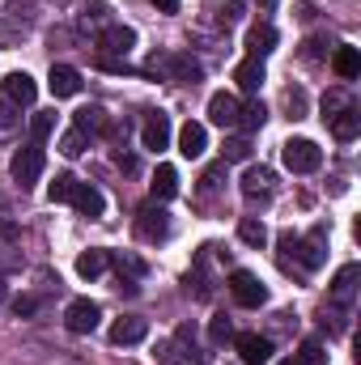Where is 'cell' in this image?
<instances>
[{"instance_id": "52a82bcc", "label": "cell", "mask_w": 361, "mask_h": 365, "mask_svg": "<svg viewBox=\"0 0 361 365\" xmlns=\"http://www.w3.org/2000/svg\"><path fill=\"white\" fill-rule=\"evenodd\" d=\"M243 195H247L251 204H268L272 195H276V175H272L268 166H247V175H243Z\"/></svg>"}, {"instance_id": "4dcf8cb0", "label": "cell", "mask_w": 361, "mask_h": 365, "mask_svg": "<svg viewBox=\"0 0 361 365\" xmlns=\"http://www.w3.org/2000/svg\"><path fill=\"white\" fill-rule=\"evenodd\" d=\"M21 106L17 102H9V98H0V140H9L17 128H21V115H17Z\"/></svg>"}, {"instance_id": "4316f807", "label": "cell", "mask_w": 361, "mask_h": 365, "mask_svg": "<svg viewBox=\"0 0 361 365\" xmlns=\"http://www.w3.org/2000/svg\"><path fill=\"white\" fill-rule=\"evenodd\" d=\"M73 128H81L86 136L102 132V128H106V110H102V106H81V110H77V119H73Z\"/></svg>"}, {"instance_id": "7c38bea8", "label": "cell", "mask_w": 361, "mask_h": 365, "mask_svg": "<svg viewBox=\"0 0 361 365\" xmlns=\"http://www.w3.org/2000/svg\"><path fill=\"white\" fill-rule=\"evenodd\" d=\"M47 90L56 93V98H73V93H81V73H77L73 64H51Z\"/></svg>"}, {"instance_id": "d590c367", "label": "cell", "mask_w": 361, "mask_h": 365, "mask_svg": "<svg viewBox=\"0 0 361 365\" xmlns=\"http://www.w3.org/2000/svg\"><path fill=\"white\" fill-rule=\"evenodd\" d=\"M247 158H251V145L243 136H230L225 140V162H247Z\"/></svg>"}, {"instance_id": "ba28073f", "label": "cell", "mask_w": 361, "mask_h": 365, "mask_svg": "<svg viewBox=\"0 0 361 365\" xmlns=\"http://www.w3.org/2000/svg\"><path fill=\"white\" fill-rule=\"evenodd\" d=\"M234 353H238V361L243 365H268L272 340L268 336H260V331H243V336H234Z\"/></svg>"}, {"instance_id": "484cf974", "label": "cell", "mask_w": 361, "mask_h": 365, "mask_svg": "<svg viewBox=\"0 0 361 365\" xmlns=\"http://www.w3.org/2000/svg\"><path fill=\"white\" fill-rule=\"evenodd\" d=\"M106 251H81L77 255V276H86V280H93V276H102L106 272Z\"/></svg>"}, {"instance_id": "8992f818", "label": "cell", "mask_w": 361, "mask_h": 365, "mask_svg": "<svg viewBox=\"0 0 361 365\" xmlns=\"http://www.w3.org/2000/svg\"><path fill=\"white\" fill-rule=\"evenodd\" d=\"M98 319H102V306L90 302V297H77V302H68V310H64V327H68L73 336H90L93 327H98Z\"/></svg>"}, {"instance_id": "8fae6325", "label": "cell", "mask_w": 361, "mask_h": 365, "mask_svg": "<svg viewBox=\"0 0 361 365\" xmlns=\"http://www.w3.org/2000/svg\"><path fill=\"white\" fill-rule=\"evenodd\" d=\"M136 234H141L145 242H162V238L171 234V217L149 204V208H141V217H136Z\"/></svg>"}, {"instance_id": "4fadbf2b", "label": "cell", "mask_w": 361, "mask_h": 365, "mask_svg": "<svg viewBox=\"0 0 361 365\" xmlns=\"http://www.w3.org/2000/svg\"><path fill=\"white\" fill-rule=\"evenodd\" d=\"M4 98L17 102V106H34V98H39L34 77H30V73H9V77H4Z\"/></svg>"}, {"instance_id": "9a60e30c", "label": "cell", "mask_w": 361, "mask_h": 365, "mask_svg": "<svg viewBox=\"0 0 361 365\" xmlns=\"http://www.w3.org/2000/svg\"><path fill=\"white\" fill-rule=\"evenodd\" d=\"M357 280H361V268L357 264H345V268L336 272V280H332V302H336V306H353Z\"/></svg>"}, {"instance_id": "d4e9b609", "label": "cell", "mask_w": 361, "mask_h": 365, "mask_svg": "<svg viewBox=\"0 0 361 365\" xmlns=\"http://www.w3.org/2000/svg\"><path fill=\"white\" fill-rule=\"evenodd\" d=\"M238 238H243L247 247H255V251H260V247L268 242V225H264L260 217H243V221H238Z\"/></svg>"}, {"instance_id": "1f68e13d", "label": "cell", "mask_w": 361, "mask_h": 365, "mask_svg": "<svg viewBox=\"0 0 361 365\" xmlns=\"http://www.w3.org/2000/svg\"><path fill=\"white\" fill-rule=\"evenodd\" d=\"M298 365H327V349L319 344V340H302V349H298Z\"/></svg>"}, {"instance_id": "836d02e7", "label": "cell", "mask_w": 361, "mask_h": 365, "mask_svg": "<svg viewBox=\"0 0 361 365\" xmlns=\"http://www.w3.org/2000/svg\"><path fill=\"white\" fill-rule=\"evenodd\" d=\"M106 259L119 268V276L123 272H132V276H145V264L136 259V255H128V251H106Z\"/></svg>"}, {"instance_id": "277c9868", "label": "cell", "mask_w": 361, "mask_h": 365, "mask_svg": "<svg viewBox=\"0 0 361 365\" xmlns=\"http://www.w3.org/2000/svg\"><path fill=\"white\" fill-rule=\"evenodd\" d=\"M149 73H166L171 81H183V86H195V81L204 77V68H200L191 56H179V51H175V56H153V60H149Z\"/></svg>"}, {"instance_id": "e575fe53", "label": "cell", "mask_w": 361, "mask_h": 365, "mask_svg": "<svg viewBox=\"0 0 361 365\" xmlns=\"http://www.w3.org/2000/svg\"><path fill=\"white\" fill-rule=\"evenodd\" d=\"M285 110H289V119H306V93L285 90Z\"/></svg>"}, {"instance_id": "5bb4252c", "label": "cell", "mask_w": 361, "mask_h": 365, "mask_svg": "<svg viewBox=\"0 0 361 365\" xmlns=\"http://www.w3.org/2000/svg\"><path fill=\"white\" fill-rule=\"evenodd\" d=\"M81 217H102L106 212V195L93 187V182H77V191H73V200H68Z\"/></svg>"}, {"instance_id": "7402d4cb", "label": "cell", "mask_w": 361, "mask_h": 365, "mask_svg": "<svg viewBox=\"0 0 361 365\" xmlns=\"http://www.w3.org/2000/svg\"><path fill=\"white\" fill-rule=\"evenodd\" d=\"M332 68H336V77H340V81H357V77H361V56H357V47H336V56H332Z\"/></svg>"}, {"instance_id": "b9f144b4", "label": "cell", "mask_w": 361, "mask_h": 365, "mask_svg": "<svg viewBox=\"0 0 361 365\" xmlns=\"http://www.w3.org/2000/svg\"><path fill=\"white\" fill-rule=\"evenodd\" d=\"M4 297H9V284H4V276H0V302H4Z\"/></svg>"}, {"instance_id": "ac0fdd59", "label": "cell", "mask_w": 361, "mask_h": 365, "mask_svg": "<svg viewBox=\"0 0 361 365\" xmlns=\"http://www.w3.org/2000/svg\"><path fill=\"white\" fill-rule=\"evenodd\" d=\"M276 30H272L268 21H260V26H251L247 30V51H251V60H264V56H272L276 51Z\"/></svg>"}, {"instance_id": "ab89813d", "label": "cell", "mask_w": 361, "mask_h": 365, "mask_svg": "<svg viewBox=\"0 0 361 365\" xmlns=\"http://www.w3.org/2000/svg\"><path fill=\"white\" fill-rule=\"evenodd\" d=\"M0 234H4V238H13V234H17V225L9 221V212H0Z\"/></svg>"}, {"instance_id": "9c48e42d", "label": "cell", "mask_w": 361, "mask_h": 365, "mask_svg": "<svg viewBox=\"0 0 361 365\" xmlns=\"http://www.w3.org/2000/svg\"><path fill=\"white\" fill-rule=\"evenodd\" d=\"M238 110H243V102L230 90H221V93L208 98V123H213V128H238Z\"/></svg>"}, {"instance_id": "6da1fadb", "label": "cell", "mask_w": 361, "mask_h": 365, "mask_svg": "<svg viewBox=\"0 0 361 365\" xmlns=\"http://www.w3.org/2000/svg\"><path fill=\"white\" fill-rule=\"evenodd\" d=\"M280 247H285V251H293V255L302 259V268H306V272H315V268H323V264H327V230H323V225H315L306 238L280 234Z\"/></svg>"}, {"instance_id": "f546056e", "label": "cell", "mask_w": 361, "mask_h": 365, "mask_svg": "<svg viewBox=\"0 0 361 365\" xmlns=\"http://www.w3.org/2000/svg\"><path fill=\"white\" fill-rule=\"evenodd\" d=\"M86 149H90V136H86L81 128H68V132L60 136V153H64V158H81Z\"/></svg>"}, {"instance_id": "d6986e66", "label": "cell", "mask_w": 361, "mask_h": 365, "mask_svg": "<svg viewBox=\"0 0 361 365\" xmlns=\"http://www.w3.org/2000/svg\"><path fill=\"white\" fill-rule=\"evenodd\" d=\"M234 81H238V90L243 93H260V86L268 81V73H264V60H243L238 68H234Z\"/></svg>"}, {"instance_id": "74e56055", "label": "cell", "mask_w": 361, "mask_h": 365, "mask_svg": "<svg viewBox=\"0 0 361 365\" xmlns=\"http://www.w3.org/2000/svg\"><path fill=\"white\" fill-rule=\"evenodd\" d=\"M247 17V0H230V9H225V21H243Z\"/></svg>"}, {"instance_id": "d6a6232c", "label": "cell", "mask_w": 361, "mask_h": 365, "mask_svg": "<svg viewBox=\"0 0 361 365\" xmlns=\"http://www.w3.org/2000/svg\"><path fill=\"white\" fill-rule=\"evenodd\" d=\"M73 191H77V179H73V175H56V182L47 187L51 204H68V200H73Z\"/></svg>"}, {"instance_id": "8d00e7d4", "label": "cell", "mask_w": 361, "mask_h": 365, "mask_svg": "<svg viewBox=\"0 0 361 365\" xmlns=\"http://www.w3.org/2000/svg\"><path fill=\"white\" fill-rule=\"evenodd\" d=\"M208 336H213V344H225V340H234V327H230V319H225V314H217V319H213V327H208Z\"/></svg>"}, {"instance_id": "2e32d148", "label": "cell", "mask_w": 361, "mask_h": 365, "mask_svg": "<svg viewBox=\"0 0 361 365\" xmlns=\"http://www.w3.org/2000/svg\"><path fill=\"white\" fill-rule=\"evenodd\" d=\"M204 149H208V128L195 123V119H187L179 128V153L183 158H200Z\"/></svg>"}, {"instance_id": "f35d334b", "label": "cell", "mask_w": 361, "mask_h": 365, "mask_svg": "<svg viewBox=\"0 0 361 365\" xmlns=\"http://www.w3.org/2000/svg\"><path fill=\"white\" fill-rule=\"evenodd\" d=\"M13 310H17V319H21V314H34V310H39V302H34V297H17V302H13Z\"/></svg>"}, {"instance_id": "7bdbcfd3", "label": "cell", "mask_w": 361, "mask_h": 365, "mask_svg": "<svg viewBox=\"0 0 361 365\" xmlns=\"http://www.w3.org/2000/svg\"><path fill=\"white\" fill-rule=\"evenodd\" d=\"M280 365H298V361H293V357H289V361H280Z\"/></svg>"}, {"instance_id": "cb8c5ba5", "label": "cell", "mask_w": 361, "mask_h": 365, "mask_svg": "<svg viewBox=\"0 0 361 365\" xmlns=\"http://www.w3.org/2000/svg\"><path fill=\"white\" fill-rule=\"evenodd\" d=\"M264 123H268V106H264L260 98H255V102H247V106L238 110V128H243V132H260Z\"/></svg>"}, {"instance_id": "ffe728a7", "label": "cell", "mask_w": 361, "mask_h": 365, "mask_svg": "<svg viewBox=\"0 0 361 365\" xmlns=\"http://www.w3.org/2000/svg\"><path fill=\"white\" fill-rule=\"evenodd\" d=\"M327 123H332V136L336 140H357V132H361V115H357V106H345V110H336V115H327Z\"/></svg>"}, {"instance_id": "7a4b0ae2", "label": "cell", "mask_w": 361, "mask_h": 365, "mask_svg": "<svg viewBox=\"0 0 361 365\" xmlns=\"http://www.w3.org/2000/svg\"><path fill=\"white\" fill-rule=\"evenodd\" d=\"M280 158H285V170H293V175H315L323 166V149L315 140H306V136L285 140L280 145Z\"/></svg>"}, {"instance_id": "44dd1931", "label": "cell", "mask_w": 361, "mask_h": 365, "mask_svg": "<svg viewBox=\"0 0 361 365\" xmlns=\"http://www.w3.org/2000/svg\"><path fill=\"white\" fill-rule=\"evenodd\" d=\"M98 43H102V51H115V56H128V51L136 47V30H132V26H106Z\"/></svg>"}, {"instance_id": "f1b7e54d", "label": "cell", "mask_w": 361, "mask_h": 365, "mask_svg": "<svg viewBox=\"0 0 361 365\" xmlns=\"http://www.w3.org/2000/svg\"><path fill=\"white\" fill-rule=\"evenodd\" d=\"M51 132H56V110H34V119H30V140L43 145Z\"/></svg>"}, {"instance_id": "5b68a950", "label": "cell", "mask_w": 361, "mask_h": 365, "mask_svg": "<svg viewBox=\"0 0 361 365\" xmlns=\"http://www.w3.org/2000/svg\"><path fill=\"white\" fill-rule=\"evenodd\" d=\"M230 293H234V302H238V306H251V310L268 302L264 280H260L255 272H247V268H234V272H230Z\"/></svg>"}, {"instance_id": "60d3db41", "label": "cell", "mask_w": 361, "mask_h": 365, "mask_svg": "<svg viewBox=\"0 0 361 365\" xmlns=\"http://www.w3.org/2000/svg\"><path fill=\"white\" fill-rule=\"evenodd\" d=\"M153 4H158L162 13H179V0H153Z\"/></svg>"}, {"instance_id": "30bf717a", "label": "cell", "mask_w": 361, "mask_h": 365, "mask_svg": "<svg viewBox=\"0 0 361 365\" xmlns=\"http://www.w3.org/2000/svg\"><path fill=\"white\" fill-rule=\"evenodd\" d=\"M141 145L153 149V153H162V149L171 145V115L149 110V115H145V128H141Z\"/></svg>"}, {"instance_id": "83f0119b", "label": "cell", "mask_w": 361, "mask_h": 365, "mask_svg": "<svg viewBox=\"0 0 361 365\" xmlns=\"http://www.w3.org/2000/svg\"><path fill=\"white\" fill-rule=\"evenodd\" d=\"M204 259H208V255L200 251V259H195V268L187 272V289L195 284V297H200V302H204V297H213V284H208V268H204Z\"/></svg>"}, {"instance_id": "603a6c76", "label": "cell", "mask_w": 361, "mask_h": 365, "mask_svg": "<svg viewBox=\"0 0 361 365\" xmlns=\"http://www.w3.org/2000/svg\"><path fill=\"white\" fill-rule=\"evenodd\" d=\"M179 195V170L171 162H162L153 170V200H175Z\"/></svg>"}, {"instance_id": "e0dca14e", "label": "cell", "mask_w": 361, "mask_h": 365, "mask_svg": "<svg viewBox=\"0 0 361 365\" xmlns=\"http://www.w3.org/2000/svg\"><path fill=\"white\" fill-rule=\"evenodd\" d=\"M145 336H149V323L136 319V314H128V319H119V323L111 327V344H119V349H123V344H141Z\"/></svg>"}, {"instance_id": "3957f363", "label": "cell", "mask_w": 361, "mask_h": 365, "mask_svg": "<svg viewBox=\"0 0 361 365\" xmlns=\"http://www.w3.org/2000/svg\"><path fill=\"white\" fill-rule=\"evenodd\" d=\"M43 166H47V153H43V145L26 140V145H21V149L13 153V162H9V175L21 182V191H26V187H34V182H39Z\"/></svg>"}]
</instances>
